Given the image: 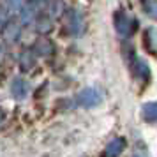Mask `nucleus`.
Returning a JSON list of instances; mask_svg holds the SVG:
<instances>
[{
	"label": "nucleus",
	"instance_id": "obj_1",
	"mask_svg": "<svg viewBox=\"0 0 157 157\" xmlns=\"http://www.w3.org/2000/svg\"><path fill=\"white\" fill-rule=\"evenodd\" d=\"M113 25H115V30L120 36H131L134 27H136L134 20L127 13H124V11H117L113 14Z\"/></svg>",
	"mask_w": 157,
	"mask_h": 157
},
{
	"label": "nucleus",
	"instance_id": "obj_2",
	"mask_svg": "<svg viewBox=\"0 0 157 157\" xmlns=\"http://www.w3.org/2000/svg\"><path fill=\"white\" fill-rule=\"evenodd\" d=\"M76 101H78L79 106H83V108H94L102 101V94H101L97 88L88 86V88H83V90L78 94Z\"/></svg>",
	"mask_w": 157,
	"mask_h": 157
},
{
	"label": "nucleus",
	"instance_id": "obj_3",
	"mask_svg": "<svg viewBox=\"0 0 157 157\" xmlns=\"http://www.w3.org/2000/svg\"><path fill=\"white\" fill-rule=\"evenodd\" d=\"M67 27H69V32L72 36H79L83 32V16L79 11L71 9L67 13Z\"/></svg>",
	"mask_w": 157,
	"mask_h": 157
},
{
	"label": "nucleus",
	"instance_id": "obj_4",
	"mask_svg": "<svg viewBox=\"0 0 157 157\" xmlns=\"http://www.w3.org/2000/svg\"><path fill=\"white\" fill-rule=\"evenodd\" d=\"M131 71L134 72V76L136 78H140V79H147L148 78V74H150V71H148V65L143 62L141 58H138L131 51Z\"/></svg>",
	"mask_w": 157,
	"mask_h": 157
},
{
	"label": "nucleus",
	"instance_id": "obj_5",
	"mask_svg": "<svg viewBox=\"0 0 157 157\" xmlns=\"http://www.w3.org/2000/svg\"><path fill=\"white\" fill-rule=\"evenodd\" d=\"M29 83L25 81L23 78H14L13 79V83H11V94H13V97L18 101L25 99L27 95H29Z\"/></svg>",
	"mask_w": 157,
	"mask_h": 157
},
{
	"label": "nucleus",
	"instance_id": "obj_6",
	"mask_svg": "<svg viewBox=\"0 0 157 157\" xmlns=\"http://www.w3.org/2000/svg\"><path fill=\"white\" fill-rule=\"evenodd\" d=\"M124 148H125V140L124 138H113L104 150V157H118L124 152Z\"/></svg>",
	"mask_w": 157,
	"mask_h": 157
},
{
	"label": "nucleus",
	"instance_id": "obj_7",
	"mask_svg": "<svg viewBox=\"0 0 157 157\" xmlns=\"http://www.w3.org/2000/svg\"><path fill=\"white\" fill-rule=\"evenodd\" d=\"M141 117L147 122H155L157 120V101H154V102H145V104H143Z\"/></svg>",
	"mask_w": 157,
	"mask_h": 157
},
{
	"label": "nucleus",
	"instance_id": "obj_8",
	"mask_svg": "<svg viewBox=\"0 0 157 157\" xmlns=\"http://www.w3.org/2000/svg\"><path fill=\"white\" fill-rule=\"evenodd\" d=\"M145 43L152 51H157V29H148L145 32Z\"/></svg>",
	"mask_w": 157,
	"mask_h": 157
},
{
	"label": "nucleus",
	"instance_id": "obj_9",
	"mask_svg": "<svg viewBox=\"0 0 157 157\" xmlns=\"http://www.w3.org/2000/svg\"><path fill=\"white\" fill-rule=\"evenodd\" d=\"M36 51L39 53V55L46 57V55H50L51 51H53V46H51L50 41L43 39V41H37V44H36Z\"/></svg>",
	"mask_w": 157,
	"mask_h": 157
},
{
	"label": "nucleus",
	"instance_id": "obj_10",
	"mask_svg": "<svg viewBox=\"0 0 157 157\" xmlns=\"http://www.w3.org/2000/svg\"><path fill=\"white\" fill-rule=\"evenodd\" d=\"M143 9L145 13L150 16V18H157V0H148L143 4Z\"/></svg>",
	"mask_w": 157,
	"mask_h": 157
},
{
	"label": "nucleus",
	"instance_id": "obj_11",
	"mask_svg": "<svg viewBox=\"0 0 157 157\" xmlns=\"http://www.w3.org/2000/svg\"><path fill=\"white\" fill-rule=\"evenodd\" d=\"M20 36V27L16 25V23H13V25H9L7 30H6V37H7L9 41H14L16 37Z\"/></svg>",
	"mask_w": 157,
	"mask_h": 157
},
{
	"label": "nucleus",
	"instance_id": "obj_12",
	"mask_svg": "<svg viewBox=\"0 0 157 157\" xmlns=\"http://www.w3.org/2000/svg\"><path fill=\"white\" fill-rule=\"evenodd\" d=\"M7 7L11 11H20L23 7V0H7Z\"/></svg>",
	"mask_w": 157,
	"mask_h": 157
},
{
	"label": "nucleus",
	"instance_id": "obj_13",
	"mask_svg": "<svg viewBox=\"0 0 157 157\" xmlns=\"http://www.w3.org/2000/svg\"><path fill=\"white\" fill-rule=\"evenodd\" d=\"M50 27H51V21L50 20H41V21H39V30H43V32H48V30H50Z\"/></svg>",
	"mask_w": 157,
	"mask_h": 157
},
{
	"label": "nucleus",
	"instance_id": "obj_14",
	"mask_svg": "<svg viewBox=\"0 0 157 157\" xmlns=\"http://www.w3.org/2000/svg\"><path fill=\"white\" fill-rule=\"evenodd\" d=\"M132 157H147V155H145V154H141V152L138 150V152H136V154H134V155H132Z\"/></svg>",
	"mask_w": 157,
	"mask_h": 157
},
{
	"label": "nucleus",
	"instance_id": "obj_15",
	"mask_svg": "<svg viewBox=\"0 0 157 157\" xmlns=\"http://www.w3.org/2000/svg\"><path fill=\"white\" fill-rule=\"evenodd\" d=\"M2 120H4V115H2V111H0V124H2Z\"/></svg>",
	"mask_w": 157,
	"mask_h": 157
},
{
	"label": "nucleus",
	"instance_id": "obj_16",
	"mask_svg": "<svg viewBox=\"0 0 157 157\" xmlns=\"http://www.w3.org/2000/svg\"><path fill=\"white\" fill-rule=\"evenodd\" d=\"M141 2H143V4H145V2H148V0H141Z\"/></svg>",
	"mask_w": 157,
	"mask_h": 157
}]
</instances>
